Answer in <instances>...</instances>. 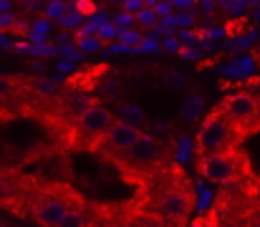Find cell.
I'll return each instance as SVG.
<instances>
[{"mask_svg": "<svg viewBox=\"0 0 260 227\" xmlns=\"http://www.w3.org/2000/svg\"><path fill=\"white\" fill-rule=\"evenodd\" d=\"M238 144H240L238 134L233 132L230 121H228L220 111H215V114L202 124V129H200V134H197V151H200L202 159H205V156H212V154L235 151Z\"/></svg>", "mask_w": 260, "mask_h": 227, "instance_id": "obj_2", "label": "cell"}, {"mask_svg": "<svg viewBox=\"0 0 260 227\" xmlns=\"http://www.w3.org/2000/svg\"><path fill=\"white\" fill-rule=\"evenodd\" d=\"M10 10H13V3H8V0L3 3V0H0V13H10Z\"/></svg>", "mask_w": 260, "mask_h": 227, "instance_id": "obj_41", "label": "cell"}, {"mask_svg": "<svg viewBox=\"0 0 260 227\" xmlns=\"http://www.w3.org/2000/svg\"><path fill=\"white\" fill-rule=\"evenodd\" d=\"M101 48V38L99 36H91V38H81L79 41V51L81 53H93V51H99Z\"/></svg>", "mask_w": 260, "mask_h": 227, "instance_id": "obj_19", "label": "cell"}, {"mask_svg": "<svg viewBox=\"0 0 260 227\" xmlns=\"http://www.w3.org/2000/svg\"><path fill=\"white\" fill-rule=\"evenodd\" d=\"M99 38H101V41H114V38H119V28H116L114 23H109V25L99 28Z\"/></svg>", "mask_w": 260, "mask_h": 227, "instance_id": "obj_23", "label": "cell"}, {"mask_svg": "<svg viewBox=\"0 0 260 227\" xmlns=\"http://www.w3.org/2000/svg\"><path fill=\"white\" fill-rule=\"evenodd\" d=\"M0 227H5V225H3V222H0Z\"/></svg>", "mask_w": 260, "mask_h": 227, "instance_id": "obj_45", "label": "cell"}, {"mask_svg": "<svg viewBox=\"0 0 260 227\" xmlns=\"http://www.w3.org/2000/svg\"><path fill=\"white\" fill-rule=\"evenodd\" d=\"M121 116H124V121H126V124H132V126H139V124L144 121V114H142L134 104L121 106Z\"/></svg>", "mask_w": 260, "mask_h": 227, "instance_id": "obj_14", "label": "cell"}, {"mask_svg": "<svg viewBox=\"0 0 260 227\" xmlns=\"http://www.w3.org/2000/svg\"><path fill=\"white\" fill-rule=\"evenodd\" d=\"M134 227H165V222L159 220V217H154V215H144V217H139Z\"/></svg>", "mask_w": 260, "mask_h": 227, "instance_id": "obj_26", "label": "cell"}, {"mask_svg": "<svg viewBox=\"0 0 260 227\" xmlns=\"http://www.w3.org/2000/svg\"><path fill=\"white\" fill-rule=\"evenodd\" d=\"M172 10H174L172 3H157V5H154V13L159 15V20H162V18H170Z\"/></svg>", "mask_w": 260, "mask_h": 227, "instance_id": "obj_31", "label": "cell"}, {"mask_svg": "<svg viewBox=\"0 0 260 227\" xmlns=\"http://www.w3.org/2000/svg\"><path fill=\"white\" fill-rule=\"evenodd\" d=\"M134 23H137V15H132V13H124V10H121L119 15H114V25L121 28V30H129Z\"/></svg>", "mask_w": 260, "mask_h": 227, "instance_id": "obj_17", "label": "cell"}, {"mask_svg": "<svg viewBox=\"0 0 260 227\" xmlns=\"http://www.w3.org/2000/svg\"><path fill=\"white\" fill-rule=\"evenodd\" d=\"M0 48H5V51L8 48H15V43H10V36L3 33V30H0Z\"/></svg>", "mask_w": 260, "mask_h": 227, "instance_id": "obj_37", "label": "cell"}, {"mask_svg": "<svg viewBox=\"0 0 260 227\" xmlns=\"http://www.w3.org/2000/svg\"><path fill=\"white\" fill-rule=\"evenodd\" d=\"M91 23L96 25V28H104V25H109V15H106V10H96L93 15H91Z\"/></svg>", "mask_w": 260, "mask_h": 227, "instance_id": "obj_29", "label": "cell"}, {"mask_svg": "<svg viewBox=\"0 0 260 227\" xmlns=\"http://www.w3.org/2000/svg\"><path fill=\"white\" fill-rule=\"evenodd\" d=\"M194 20H197V18H194L192 10H189V13H177V15H174V23H177L179 30H189V28L194 25Z\"/></svg>", "mask_w": 260, "mask_h": 227, "instance_id": "obj_18", "label": "cell"}, {"mask_svg": "<svg viewBox=\"0 0 260 227\" xmlns=\"http://www.w3.org/2000/svg\"><path fill=\"white\" fill-rule=\"evenodd\" d=\"M13 51H18V53H30V43H25V41H18Z\"/></svg>", "mask_w": 260, "mask_h": 227, "instance_id": "obj_38", "label": "cell"}, {"mask_svg": "<svg viewBox=\"0 0 260 227\" xmlns=\"http://www.w3.org/2000/svg\"><path fill=\"white\" fill-rule=\"evenodd\" d=\"M58 69H61L63 74H69V71H74V63H66V61H61V63H58Z\"/></svg>", "mask_w": 260, "mask_h": 227, "instance_id": "obj_40", "label": "cell"}, {"mask_svg": "<svg viewBox=\"0 0 260 227\" xmlns=\"http://www.w3.org/2000/svg\"><path fill=\"white\" fill-rule=\"evenodd\" d=\"M66 215H69L66 202H61V200H56V197L38 200L36 207H33V217H36V222H41L43 227H58L61 222H63Z\"/></svg>", "mask_w": 260, "mask_h": 227, "instance_id": "obj_6", "label": "cell"}, {"mask_svg": "<svg viewBox=\"0 0 260 227\" xmlns=\"http://www.w3.org/2000/svg\"><path fill=\"white\" fill-rule=\"evenodd\" d=\"M109 53H134V48H129V46H124V43H116V46L109 48Z\"/></svg>", "mask_w": 260, "mask_h": 227, "instance_id": "obj_36", "label": "cell"}, {"mask_svg": "<svg viewBox=\"0 0 260 227\" xmlns=\"http://www.w3.org/2000/svg\"><path fill=\"white\" fill-rule=\"evenodd\" d=\"M137 23L142 25V28H147V30H152V28H157L159 25V15L152 10V8H144L139 15H137Z\"/></svg>", "mask_w": 260, "mask_h": 227, "instance_id": "obj_13", "label": "cell"}, {"mask_svg": "<svg viewBox=\"0 0 260 227\" xmlns=\"http://www.w3.org/2000/svg\"><path fill=\"white\" fill-rule=\"evenodd\" d=\"M159 48H162V43H157V41H149V38H144V43H142L139 48H134V53H147V51H149V53H157Z\"/></svg>", "mask_w": 260, "mask_h": 227, "instance_id": "obj_28", "label": "cell"}, {"mask_svg": "<svg viewBox=\"0 0 260 227\" xmlns=\"http://www.w3.org/2000/svg\"><path fill=\"white\" fill-rule=\"evenodd\" d=\"M217 111L230 121V126H233V132L238 134L240 142L245 137L260 132V99L248 93V91L230 93L228 99H222Z\"/></svg>", "mask_w": 260, "mask_h": 227, "instance_id": "obj_1", "label": "cell"}, {"mask_svg": "<svg viewBox=\"0 0 260 227\" xmlns=\"http://www.w3.org/2000/svg\"><path fill=\"white\" fill-rule=\"evenodd\" d=\"M165 83H167L170 88H174V91H179V88H184V76L179 74L177 69H170V71L165 74Z\"/></svg>", "mask_w": 260, "mask_h": 227, "instance_id": "obj_16", "label": "cell"}, {"mask_svg": "<svg viewBox=\"0 0 260 227\" xmlns=\"http://www.w3.org/2000/svg\"><path fill=\"white\" fill-rule=\"evenodd\" d=\"M258 20H260V13H258Z\"/></svg>", "mask_w": 260, "mask_h": 227, "instance_id": "obj_46", "label": "cell"}, {"mask_svg": "<svg viewBox=\"0 0 260 227\" xmlns=\"http://www.w3.org/2000/svg\"><path fill=\"white\" fill-rule=\"evenodd\" d=\"M13 192H15V187H13V179H5V177H0V202L5 205L10 197H13Z\"/></svg>", "mask_w": 260, "mask_h": 227, "instance_id": "obj_21", "label": "cell"}, {"mask_svg": "<svg viewBox=\"0 0 260 227\" xmlns=\"http://www.w3.org/2000/svg\"><path fill=\"white\" fill-rule=\"evenodd\" d=\"M250 227H260V212H258V215H253V220H250Z\"/></svg>", "mask_w": 260, "mask_h": 227, "instance_id": "obj_42", "label": "cell"}, {"mask_svg": "<svg viewBox=\"0 0 260 227\" xmlns=\"http://www.w3.org/2000/svg\"><path fill=\"white\" fill-rule=\"evenodd\" d=\"M139 137H142V132H139V126H132V124H126V121H116L109 132H106V144H109V149L114 151H126L132 149L137 142H139Z\"/></svg>", "mask_w": 260, "mask_h": 227, "instance_id": "obj_7", "label": "cell"}, {"mask_svg": "<svg viewBox=\"0 0 260 227\" xmlns=\"http://www.w3.org/2000/svg\"><path fill=\"white\" fill-rule=\"evenodd\" d=\"M84 20H86V18L76 10V5H74V3H69V13L58 20V25H63L66 30H71V28H79V30H81V28H84Z\"/></svg>", "mask_w": 260, "mask_h": 227, "instance_id": "obj_10", "label": "cell"}, {"mask_svg": "<svg viewBox=\"0 0 260 227\" xmlns=\"http://www.w3.org/2000/svg\"><path fill=\"white\" fill-rule=\"evenodd\" d=\"M179 41L184 43V48H194V43H197V33H192V30H179Z\"/></svg>", "mask_w": 260, "mask_h": 227, "instance_id": "obj_30", "label": "cell"}, {"mask_svg": "<svg viewBox=\"0 0 260 227\" xmlns=\"http://www.w3.org/2000/svg\"><path fill=\"white\" fill-rule=\"evenodd\" d=\"M30 30L48 36V33H51V20H43V18H41V20H36V23H33V28H30Z\"/></svg>", "mask_w": 260, "mask_h": 227, "instance_id": "obj_33", "label": "cell"}, {"mask_svg": "<svg viewBox=\"0 0 260 227\" xmlns=\"http://www.w3.org/2000/svg\"><path fill=\"white\" fill-rule=\"evenodd\" d=\"M243 159L245 156L238 154V149L225 151V154H212V156L202 159L200 169H202V177L210 182H233V179H238Z\"/></svg>", "mask_w": 260, "mask_h": 227, "instance_id": "obj_3", "label": "cell"}, {"mask_svg": "<svg viewBox=\"0 0 260 227\" xmlns=\"http://www.w3.org/2000/svg\"><path fill=\"white\" fill-rule=\"evenodd\" d=\"M101 91H104V93H106L109 99H114V96H116V91H119V86H116V81L111 78L109 83H104V86H101Z\"/></svg>", "mask_w": 260, "mask_h": 227, "instance_id": "obj_35", "label": "cell"}, {"mask_svg": "<svg viewBox=\"0 0 260 227\" xmlns=\"http://www.w3.org/2000/svg\"><path fill=\"white\" fill-rule=\"evenodd\" d=\"M182 56H184L187 61H200V58H202V48H200V46H194V48H184V46H182Z\"/></svg>", "mask_w": 260, "mask_h": 227, "instance_id": "obj_32", "label": "cell"}, {"mask_svg": "<svg viewBox=\"0 0 260 227\" xmlns=\"http://www.w3.org/2000/svg\"><path fill=\"white\" fill-rule=\"evenodd\" d=\"M220 10H225L228 18H240L243 13H248L250 3H240V0H225V3H217Z\"/></svg>", "mask_w": 260, "mask_h": 227, "instance_id": "obj_11", "label": "cell"}, {"mask_svg": "<svg viewBox=\"0 0 260 227\" xmlns=\"http://www.w3.org/2000/svg\"><path fill=\"white\" fill-rule=\"evenodd\" d=\"M202 111H205V99L200 93H189L184 99V104H182V116L187 121H197L202 116Z\"/></svg>", "mask_w": 260, "mask_h": 227, "instance_id": "obj_9", "label": "cell"}, {"mask_svg": "<svg viewBox=\"0 0 260 227\" xmlns=\"http://www.w3.org/2000/svg\"><path fill=\"white\" fill-rule=\"evenodd\" d=\"M13 91H15V83H13V78H8V76H0V99H8Z\"/></svg>", "mask_w": 260, "mask_h": 227, "instance_id": "obj_27", "label": "cell"}, {"mask_svg": "<svg viewBox=\"0 0 260 227\" xmlns=\"http://www.w3.org/2000/svg\"><path fill=\"white\" fill-rule=\"evenodd\" d=\"M114 124H116V121H114V114H111L106 106L93 104L86 114L76 121V134H79L81 139H86V144H88V142H93V139H99V137H106V132H109Z\"/></svg>", "mask_w": 260, "mask_h": 227, "instance_id": "obj_4", "label": "cell"}, {"mask_svg": "<svg viewBox=\"0 0 260 227\" xmlns=\"http://www.w3.org/2000/svg\"><path fill=\"white\" fill-rule=\"evenodd\" d=\"M74 5H76V10H79V13H81L84 18H91V15H93V13L99 10V8H96V5H93L91 0H79V3H74Z\"/></svg>", "mask_w": 260, "mask_h": 227, "instance_id": "obj_25", "label": "cell"}, {"mask_svg": "<svg viewBox=\"0 0 260 227\" xmlns=\"http://www.w3.org/2000/svg\"><path fill=\"white\" fill-rule=\"evenodd\" d=\"M63 81V76H53V78H38L36 81V91L38 93H53L56 91V86Z\"/></svg>", "mask_w": 260, "mask_h": 227, "instance_id": "obj_15", "label": "cell"}, {"mask_svg": "<svg viewBox=\"0 0 260 227\" xmlns=\"http://www.w3.org/2000/svg\"><path fill=\"white\" fill-rule=\"evenodd\" d=\"M69 13V3H61V0H53V3H46V18H53L56 23Z\"/></svg>", "mask_w": 260, "mask_h": 227, "instance_id": "obj_12", "label": "cell"}, {"mask_svg": "<svg viewBox=\"0 0 260 227\" xmlns=\"http://www.w3.org/2000/svg\"><path fill=\"white\" fill-rule=\"evenodd\" d=\"M157 207H159V215L162 217L174 220V222H182L189 215V210H192V194L184 187H170V189H165L159 194Z\"/></svg>", "mask_w": 260, "mask_h": 227, "instance_id": "obj_5", "label": "cell"}, {"mask_svg": "<svg viewBox=\"0 0 260 227\" xmlns=\"http://www.w3.org/2000/svg\"><path fill=\"white\" fill-rule=\"evenodd\" d=\"M200 8H202V10H205V13L210 15V13H212V10L217 8V3H207V0H205V3H200Z\"/></svg>", "mask_w": 260, "mask_h": 227, "instance_id": "obj_39", "label": "cell"}, {"mask_svg": "<svg viewBox=\"0 0 260 227\" xmlns=\"http://www.w3.org/2000/svg\"><path fill=\"white\" fill-rule=\"evenodd\" d=\"M126 156H129V164H132V167L147 169V167H152V164L157 161V156H159V144H157V139H154L152 134H142L139 142L126 151Z\"/></svg>", "mask_w": 260, "mask_h": 227, "instance_id": "obj_8", "label": "cell"}, {"mask_svg": "<svg viewBox=\"0 0 260 227\" xmlns=\"http://www.w3.org/2000/svg\"><path fill=\"white\" fill-rule=\"evenodd\" d=\"M255 61H258V63H260V51H258V53H255Z\"/></svg>", "mask_w": 260, "mask_h": 227, "instance_id": "obj_43", "label": "cell"}, {"mask_svg": "<svg viewBox=\"0 0 260 227\" xmlns=\"http://www.w3.org/2000/svg\"><path fill=\"white\" fill-rule=\"evenodd\" d=\"M15 23H18V18H15L13 13H0V30L10 33V30L15 28Z\"/></svg>", "mask_w": 260, "mask_h": 227, "instance_id": "obj_24", "label": "cell"}, {"mask_svg": "<svg viewBox=\"0 0 260 227\" xmlns=\"http://www.w3.org/2000/svg\"><path fill=\"white\" fill-rule=\"evenodd\" d=\"M104 227H116V225H104Z\"/></svg>", "mask_w": 260, "mask_h": 227, "instance_id": "obj_44", "label": "cell"}, {"mask_svg": "<svg viewBox=\"0 0 260 227\" xmlns=\"http://www.w3.org/2000/svg\"><path fill=\"white\" fill-rule=\"evenodd\" d=\"M58 227H84V215L79 210H69V215L63 217V222Z\"/></svg>", "mask_w": 260, "mask_h": 227, "instance_id": "obj_20", "label": "cell"}, {"mask_svg": "<svg viewBox=\"0 0 260 227\" xmlns=\"http://www.w3.org/2000/svg\"><path fill=\"white\" fill-rule=\"evenodd\" d=\"M162 48H167V51H172V53H177V51L182 53V46H179V41H177L174 36H170V38L162 41Z\"/></svg>", "mask_w": 260, "mask_h": 227, "instance_id": "obj_34", "label": "cell"}, {"mask_svg": "<svg viewBox=\"0 0 260 227\" xmlns=\"http://www.w3.org/2000/svg\"><path fill=\"white\" fill-rule=\"evenodd\" d=\"M121 8H124V13L139 15V13L147 8V3H142V0H126V3H121Z\"/></svg>", "mask_w": 260, "mask_h": 227, "instance_id": "obj_22", "label": "cell"}]
</instances>
